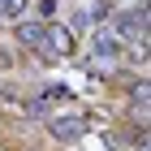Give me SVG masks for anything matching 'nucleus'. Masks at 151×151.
<instances>
[{
	"label": "nucleus",
	"instance_id": "f257e3e1",
	"mask_svg": "<svg viewBox=\"0 0 151 151\" xmlns=\"http://www.w3.org/2000/svg\"><path fill=\"white\" fill-rule=\"evenodd\" d=\"M43 56H73V30L69 26H47V35H43Z\"/></svg>",
	"mask_w": 151,
	"mask_h": 151
},
{
	"label": "nucleus",
	"instance_id": "f03ea898",
	"mask_svg": "<svg viewBox=\"0 0 151 151\" xmlns=\"http://www.w3.org/2000/svg\"><path fill=\"white\" fill-rule=\"evenodd\" d=\"M82 134H86V121L82 116H56L52 121V138H60V142H73Z\"/></svg>",
	"mask_w": 151,
	"mask_h": 151
},
{
	"label": "nucleus",
	"instance_id": "7ed1b4c3",
	"mask_svg": "<svg viewBox=\"0 0 151 151\" xmlns=\"http://www.w3.org/2000/svg\"><path fill=\"white\" fill-rule=\"evenodd\" d=\"M43 35H47V26H43V22H17V43L39 47V52H43Z\"/></svg>",
	"mask_w": 151,
	"mask_h": 151
},
{
	"label": "nucleus",
	"instance_id": "20e7f679",
	"mask_svg": "<svg viewBox=\"0 0 151 151\" xmlns=\"http://www.w3.org/2000/svg\"><path fill=\"white\" fill-rule=\"evenodd\" d=\"M121 47H125V43H121L116 35H95L91 52H95V56H108V60H116V56H121Z\"/></svg>",
	"mask_w": 151,
	"mask_h": 151
},
{
	"label": "nucleus",
	"instance_id": "39448f33",
	"mask_svg": "<svg viewBox=\"0 0 151 151\" xmlns=\"http://www.w3.org/2000/svg\"><path fill=\"white\" fill-rule=\"evenodd\" d=\"M22 9H26V0H0V13L4 17H22Z\"/></svg>",
	"mask_w": 151,
	"mask_h": 151
},
{
	"label": "nucleus",
	"instance_id": "423d86ee",
	"mask_svg": "<svg viewBox=\"0 0 151 151\" xmlns=\"http://www.w3.org/2000/svg\"><path fill=\"white\" fill-rule=\"evenodd\" d=\"M35 9H39V17H56V0H39Z\"/></svg>",
	"mask_w": 151,
	"mask_h": 151
},
{
	"label": "nucleus",
	"instance_id": "0eeeda50",
	"mask_svg": "<svg viewBox=\"0 0 151 151\" xmlns=\"http://www.w3.org/2000/svg\"><path fill=\"white\" fill-rule=\"evenodd\" d=\"M4 65H9V52H4V47H0V69H4Z\"/></svg>",
	"mask_w": 151,
	"mask_h": 151
}]
</instances>
